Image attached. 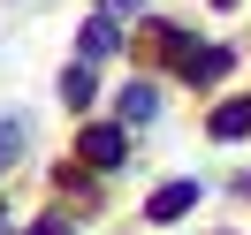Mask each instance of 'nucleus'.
<instances>
[{"mask_svg": "<svg viewBox=\"0 0 251 235\" xmlns=\"http://www.w3.org/2000/svg\"><path fill=\"white\" fill-rule=\"evenodd\" d=\"M190 205H198V182H168V190H152V205H145V213H152V220H183Z\"/></svg>", "mask_w": 251, "mask_h": 235, "instance_id": "f257e3e1", "label": "nucleus"}, {"mask_svg": "<svg viewBox=\"0 0 251 235\" xmlns=\"http://www.w3.org/2000/svg\"><path fill=\"white\" fill-rule=\"evenodd\" d=\"M84 159H92V167H114V159H122V129H84V144H76Z\"/></svg>", "mask_w": 251, "mask_h": 235, "instance_id": "f03ea898", "label": "nucleus"}, {"mask_svg": "<svg viewBox=\"0 0 251 235\" xmlns=\"http://www.w3.org/2000/svg\"><path fill=\"white\" fill-rule=\"evenodd\" d=\"M76 53H84V68H92V61H107V53H114V16H99V23H84V38H76Z\"/></svg>", "mask_w": 251, "mask_h": 235, "instance_id": "7ed1b4c3", "label": "nucleus"}, {"mask_svg": "<svg viewBox=\"0 0 251 235\" xmlns=\"http://www.w3.org/2000/svg\"><path fill=\"white\" fill-rule=\"evenodd\" d=\"M114 107H122V122H152V114H160V91H152V84H129Z\"/></svg>", "mask_w": 251, "mask_h": 235, "instance_id": "20e7f679", "label": "nucleus"}, {"mask_svg": "<svg viewBox=\"0 0 251 235\" xmlns=\"http://www.w3.org/2000/svg\"><path fill=\"white\" fill-rule=\"evenodd\" d=\"M251 129V99H228V107H213V137H244Z\"/></svg>", "mask_w": 251, "mask_h": 235, "instance_id": "39448f33", "label": "nucleus"}, {"mask_svg": "<svg viewBox=\"0 0 251 235\" xmlns=\"http://www.w3.org/2000/svg\"><path fill=\"white\" fill-rule=\"evenodd\" d=\"M61 99H69V107H84V99H92V68H69V76H61Z\"/></svg>", "mask_w": 251, "mask_h": 235, "instance_id": "423d86ee", "label": "nucleus"}, {"mask_svg": "<svg viewBox=\"0 0 251 235\" xmlns=\"http://www.w3.org/2000/svg\"><path fill=\"white\" fill-rule=\"evenodd\" d=\"M31 235H69V228H61V220H38V228H31Z\"/></svg>", "mask_w": 251, "mask_h": 235, "instance_id": "0eeeda50", "label": "nucleus"}, {"mask_svg": "<svg viewBox=\"0 0 251 235\" xmlns=\"http://www.w3.org/2000/svg\"><path fill=\"white\" fill-rule=\"evenodd\" d=\"M129 8H137V0H107V16H129Z\"/></svg>", "mask_w": 251, "mask_h": 235, "instance_id": "6e6552de", "label": "nucleus"}, {"mask_svg": "<svg viewBox=\"0 0 251 235\" xmlns=\"http://www.w3.org/2000/svg\"><path fill=\"white\" fill-rule=\"evenodd\" d=\"M244 197H251V174H244Z\"/></svg>", "mask_w": 251, "mask_h": 235, "instance_id": "1a4fd4ad", "label": "nucleus"}]
</instances>
